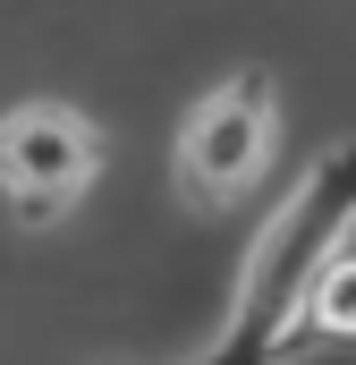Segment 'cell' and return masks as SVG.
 <instances>
[{"label": "cell", "mask_w": 356, "mask_h": 365, "mask_svg": "<svg viewBox=\"0 0 356 365\" xmlns=\"http://www.w3.org/2000/svg\"><path fill=\"white\" fill-rule=\"evenodd\" d=\"M271 145H280V86H271L263 68H246V77H221L178 119L170 170L204 212H221V204H238L271 170Z\"/></svg>", "instance_id": "2"}, {"label": "cell", "mask_w": 356, "mask_h": 365, "mask_svg": "<svg viewBox=\"0 0 356 365\" xmlns=\"http://www.w3.org/2000/svg\"><path fill=\"white\" fill-rule=\"evenodd\" d=\"M314 340H356V247L314 280Z\"/></svg>", "instance_id": "4"}, {"label": "cell", "mask_w": 356, "mask_h": 365, "mask_svg": "<svg viewBox=\"0 0 356 365\" xmlns=\"http://www.w3.org/2000/svg\"><path fill=\"white\" fill-rule=\"evenodd\" d=\"M348 247H356V136L331 145L314 170H297V187L271 204L195 365H288L314 331V280Z\"/></svg>", "instance_id": "1"}, {"label": "cell", "mask_w": 356, "mask_h": 365, "mask_svg": "<svg viewBox=\"0 0 356 365\" xmlns=\"http://www.w3.org/2000/svg\"><path fill=\"white\" fill-rule=\"evenodd\" d=\"M102 170V128H93L77 102H17L0 110V187L17 204L26 230L60 221Z\"/></svg>", "instance_id": "3"}]
</instances>
